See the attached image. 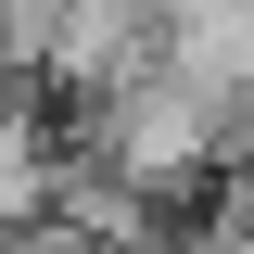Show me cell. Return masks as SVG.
<instances>
[{
  "instance_id": "obj_1",
  "label": "cell",
  "mask_w": 254,
  "mask_h": 254,
  "mask_svg": "<svg viewBox=\"0 0 254 254\" xmlns=\"http://www.w3.org/2000/svg\"><path fill=\"white\" fill-rule=\"evenodd\" d=\"M153 76L190 89L203 115L254 127V0H203V13H153Z\"/></svg>"
},
{
  "instance_id": "obj_2",
  "label": "cell",
  "mask_w": 254,
  "mask_h": 254,
  "mask_svg": "<svg viewBox=\"0 0 254 254\" xmlns=\"http://www.w3.org/2000/svg\"><path fill=\"white\" fill-rule=\"evenodd\" d=\"M13 254H102V242H76V229H26Z\"/></svg>"
}]
</instances>
